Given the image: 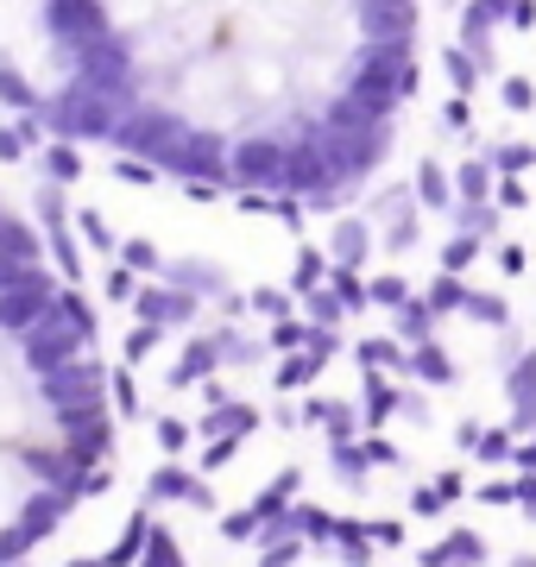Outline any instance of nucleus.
Wrapping results in <instances>:
<instances>
[{"label":"nucleus","mask_w":536,"mask_h":567,"mask_svg":"<svg viewBox=\"0 0 536 567\" xmlns=\"http://www.w3.org/2000/svg\"><path fill=\"white\" fill-rule=\"evenodd\" d=\"M63 140L203 183H297L348 126L360 0H32Z\"/></svg>","instance_id":"nucleus-1"},{"label":"nucleus","mask_w":536,"mask_h":567,"mask_svg":"<svg viewBox=\"0 0 536 567\" xmlns=\"http://www.w3.org/2000/svg\"><path fill=\"white\" fill-rule=\"evenodd\" d=\"M102 461L83 309L39 227L0 196V561L44 543Z\"/></svg>","instance_id":"nucleus-2"}]
</instances>
